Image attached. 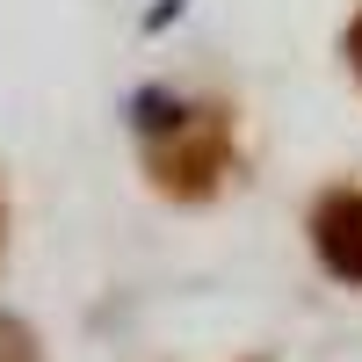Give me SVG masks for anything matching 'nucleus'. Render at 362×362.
Segmentation results:
<instances>
[{
    "mask_svg": "<svg viewBox=\"0 0 362 362\" xmlns=\"http://www.w3.org/2000/svg\"><path fill=\"white\" fill-rule=\"evenodd\" d=\"M131 124L145 138V174L174 203H203V196L225 189V174H232V116L218 102H174L160 87H145L131 102Z\"/></svg>",
    "mask_w": 362,
    "mask_h": 362,
    "instance_id": "obj_1",
    "label": "nucleus"
},
{
    "mask_svg": "<svg viewBox=\"0 0 362 362\" xmlns=\"http://www.w3.org/2000/svg\"><path fill=\"white\" fill-rule=\"evenodd\" d=\"M0 362H44V341L22 312H0Z\"/></svg>",
    "mask_w": 362,
    "mask_h": 362,
    "instance_id": "obj_3",
    "label": "nucleus"
},
{
    "mask_svg": "<svg viewBox=\"0 0 362 362\" xmlns=\"http://www.w3.org/2000/svg\"><path fill=\"white\" fill-rule=\"evenodd\" d=\"M312 254L362 290V189H326L312 203Z\"/></svg>",
    "mask_w": 362,
    "mask_h": 362,
    "instance_id": "obj_2",
    "label": "nucleus"
},
{
    "mask_svg": "<svg viewBox=\"0 0 362 362\" xmlns=\"http://www.w3.org/2000/svg\"><path fill=\"white\" fill-rule=\"evenodd\" d=\"M348 58H355V80H362V15L348 22Z\"/></svg>",
    "mask_w": 362,
    "mask_h": 362,
    "instance_id": "obj_4",
    "label": "nucleus"
}]
</instances>
